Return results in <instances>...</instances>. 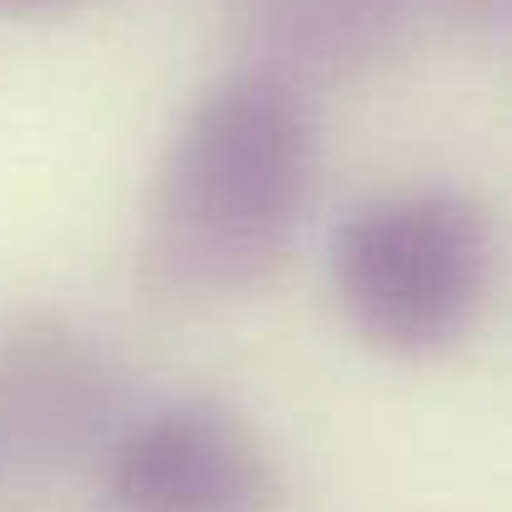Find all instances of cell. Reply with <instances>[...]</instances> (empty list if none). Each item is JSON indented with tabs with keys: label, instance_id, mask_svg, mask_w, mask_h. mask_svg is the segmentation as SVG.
Wrapping results in <instances>:
<instances>
[{
	"label": "cell",
	"instance_id": "1",
	"mask_svg": "<svg viewBox=\"0 0 512 512\" xmlns=\"http://www.w3.org/2000/svg\"><path fill=\"white\" fill-rule=\"evenodd\" d=\"M317 186L302 91L236 66L181 116L141 226V282L166 302L262 292L292 256Z\"/></svg>",
	"mask_w": 512,
	"mask_h": 512
},
{
	"label": "cell",
	"instance_id": "3",
	"mask_svg": "<svg viewBox=\"0 0 512 512\" xmlns=\"http://www.w3.org/2000/svg\"><path fill=\"white\" fill-rule=\"evenodd\" d=\"M106 502L111 512H277L282 477L246 417L186 397L116 432Z\"/></svg>",
	"mask_w": 512,
	"mask_h": 512
},
{
	"label": "cell",
	"instance_id": "5",
	"mask_svg": "<svg viewBox=\"0 0 512 512\" xmlns=\"http://www.w3.org/2000/svg\"><path fill=\"white\" fill-rule=\"evenodd\" d=\"M241 66L292 91L352 86L382 71L412 31V0H226Z\"/></svg>",
	"mask_w": 512,
	"mask_h": 512
},
{
	"label": "cell",
	"instance_id": "2",
	"mask_svg": "<svg viewBox=\"0 0 512 512\" xmlns=\"http://www.w3.org/2000/svg\"><path fill=\"white\" fill-rule=\"evenodd\" d=\"M492 216L457 186L392 191L332 236V292L347 327L407 362L467 342L492 292Z\"/></svg>",
	"mask_w": 512,
	"mask_h": 512
},
{
	"label": "cell",
	"instance_id": "7",
	"mask_svg": "<svg viewBox=\"0 0 512 512\" xmlns=\"http://www.w3.org/2000/svg\"><path fill=\"white\" fill-rule=\"evenodd\" d=\"M81 0H0V11L6 16H46V11H71Z\"/></svg>",
	"mask_w": 512,
	"mask_h": 512
},
{
	"label": "cell",
	"instance_id": "6",
	"mask_svg": "<svg viewBox=\"0 0 512 512\" xmlns=\"http://www.w3.org/2000/svg\"><path fill=\"white\" fill-rule=\"evenodd\" d=\"M437 6L462 26H492V21L512 16V0H437Z\"/></svg>",
	"mask_w": 512,
	"mask_h": 512
},
{
	"label": "cell",
	"instance_id": "4",
	"mask_svg": "<svg viewBox=\"0 0 512 512\" xmlns=\"http://www.w3.org/2000/svg\"><path fill=\"white\" fill-rule=\"evenodd\" d=\"M126 407L116 352L51 312L0 332V457L61 467L101 447Z\"/></svg>",
	"mask_w": 512,
	"mask_h": 512
}]
</instances>
